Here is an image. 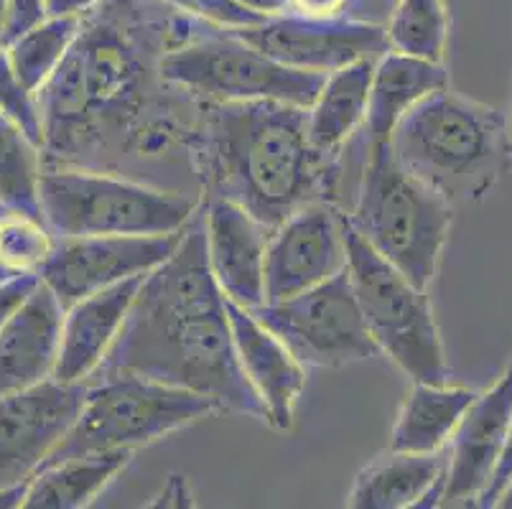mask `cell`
<instances>
[{
  "instance_id": "6da1fadb",
  "label": "cell",
  "mask_w": 512,
  "mask_h": 509,
  "mask_svg": "<svg viewBox=\"0 0 512 509\" xmlns=\"http://www.w3.org/2000/svg\"><path fill=\"white\" fill-rule=\"evenodd\" d=\"M100 372H136L186 387L214 400L222 413L268 423L237 362L225 296L209 270L202 219L186 224L171 258L143 278Z\"/></svg>"
},
{
  "instance_id": "7a4b0ae2",
  "label": "cell",
  "mask_w": 512,
  "mask_h": 509,
  "mask_svg": "<svg viewBox=\"0 0 512 509\" xmlns=\"http://www.w3.org/2000/svg\"><path fill=\"white\" fill-rule=\"evenodd\" d=\"M202 112L189 148L212 196L232 199L271 230L306 204L329 202L337 166L311 146L306 107L207 102Z\"/></svg>"
},
{
  "instance_id": "3957f363",
  "label": "cell",
  "mask_w": 512,
  "mask_h": 509,
  "mask_svg": "<svg viewBox=\"0 0 512 509\" xmlns=\"http://www.w3.org/2000/svg\"><path fill=\"white\" fill-rule=\"evenodd\" d=\"M388 146L400 166L451 204L490 194L512 158L505 115L449 87L411 107Z\"/></svg>"
},
{
  "instance_id": "277c9868",
  "label": "cell",
  "mask_w": 512,
  "mask_h": 509,
  "mask_svg": "<svg viewBox=\"0 0 512 509\" xmlns=\"http://www.w3.org/2000/svg\"><path fill=\"white\" fill-rule=\"evenodd\" d=\"M347 222L380 258L428 291L439 275L454 204L400 166L388 143H372Z\"/></svg>"
},
{
  "instance_id": "5b68a950",
  "label": "cell",
  "mask_w": 512,
  "mask_h": 509,
  "mask_svg": "<svg viewBox=\"0 0 512 509\" xmlns=\"http://www.w3.org/2000/svg\"><path fill=\"white\" fill-rule=\"evenodd\" d=\"M41 219L54 237L169 235L197 217V199L69 163H44Z\"/></svg>"
},
{
  "instance_id": "8992f818",
  "label": "cell",
  "mask_w": 512,
  "mask_h": 509,
  "mask_svg": "<svg viewBox=\"0 0 512 509\" xmlns=\"http://www.w3.org/2000/svg\"><path fill=\"white\" fill-rule=\"evenodd\" d=\"M87 385L74 426L44 461L72 459L102 451H133L151 446L197 420L222 413L220 405L186 387L166 385L136 372H100Z\"/></svg>"
},
{
  "instance_id": "52a82bcc",
  "label": "cell",
  "mask_w": 512,
  "mask_h": 509,
  "mask_svg": "<svg viewBox=\"0 0 512 509\" xmlns=\"http://www.w3.org/2000/svg\"><path fill=\"white\" fill-rule=\"evenodd\" d=\"M347 273L362 319L380 354H388L413 382H449L444 342L428 291L413 286L395 265L380 258L344 214Z\"/></svg>"
},
{
  "instance_id": "ba28073f",
  "label": "cell",
  "mask_w": 512,
  "mask_h": 509,
  "mask_svg": "<svg viewBox=\"0 0 512 509\" xmlns=\"http://www.w3.org/2000/svg\"><path fill=\"white\" fill-rule=\"evenodd\" d=\"M158 74L204 102L276 100L299 107H311L327 79V74L276 62L235 31L189 36L169 46L158 56Z\"/></svg>"
},
{
  "instance_id": "9c48e42d",
  "label": "cell",
  "mask_w": 512,
  "mask_h": 509,
  "mask_svg": "<svg viewBox=\"0 0 512 509\" xmlns=\"http://www.w3.org/2000/svg\"><path fill=\"white\" fill-rule=\"evenodd\" d=\"M250 311L291 349L306 370H339L380 357L362 319L347 268L299 296L260 303Z\"/></svg>"
},
{
  "instance_id": "30bf717a",
  "label": "cell",
  "mask_w": 512,
  "mask_h": 509,
  "mask_svg": "<svg viewBox=\"0 0 512 509\" xmlns=\"http://www.w3.org/2000/svg\"><path fill=\"white\" fill-rule=\"evenodd\" d=\"M184 230L169 235L57 237L54 250L36 275L67 308L120 280L156 270L179 247Z\"/></svg>"
},
{
  "instance_id": "8fae6325",
  "label": "cell",
  "mask_w": 512,
  "mask_h": 509,
  "mask_svg": "<svg viewBox=\"0 0 512 509\" xmlns=\"http://www.w3.org/2000/svg\"><path fill=\"white\" fill-rule=\"evenodd\" d=\"M235 34L286 67L319 74L337 72L355 62H377L390 49L385 26L347 16L281 13Z\"/></svg>"
},
{
  "instance_id": "7c38bea8",
  "label": "cell",
  "mask_w": 512,
  "mask_h": 509,
  "mask_svg": "<svg viewBox=\"0 0 512 509\" xmlns=\"http://www.w3.org/2000/svg\"><path fill=\"white\" fill-rule=\"evenodd\" d=\"M87 382L57 377L0 395V487L29 482L74 426Z\"/></svg>"
},
{
  "instance_id": "4fadbf2b",
  "label": "cell",
  "mask_w": 512,
  "mask_h": 509,
  "mask_svg": "<svg viewBox=\"0 0 512 509\" xmlns=\"http://www.w3.org/2000/svg\"><path fill=\"white\" fill-rule=\"evenodd\" d=\"M347 268L344 212L314 202L273 227L265 247L263 303L286 301Z\"/></svg>"
},
{
  "instance_id": "5bb4252c",
  "label": "cell",
  "mask_w": 512,
  "mask_h": 509,
  "mask_svg": "<svg viewBox=\"0 0 512 509\" xmlns=\"http://www.w3.org/2000/svg\"><path fill=\"white\" fill-rule=\"evenodd\" d=\"M512 428V359L490 390L477 392L446 454L444 504L474 507L490 484Z\"/></svg>"
},
{
  "instance_id": "9a60e30c",
  "label": "cell",
  "mask_w": 512,
  "mask_h": 509,
  "mask_svg": "<svg viewBox=\"0 0 512 509\" xmlns=\"http://www.w3.org/2000/svg\"><path fill=\"white\" fill-rule=\"evenodd\" d=\"M202 224L209 270L222 296L258 308L263 303L265 247L273 230L225 196H209Z\"/></svg>"
},
{
  "instance_id": "2e32d148",
  "label": "cell",
  "mask_w": 512,
  "mask_h": 509,
  "mask_svg": "<svg viewBox=\"0 0 512 509\" xmlns=\"http://www.w3.org/2000/svg\"><path fill=\"white\" fill-rule=\"evenodd\" d=\"M225 311L237 362L263 403L268 426L291 431L293 413L306 390V367L250 308L225 298Z\"/></svg>"
},
{
  "instance_id": "e0dca14e",
  "label": "cell",
  "mask_w": 512,
  "mask_h": 509,
  "mask_svg": "<svg viewBox=\"0 0 512 509\" xmlns=\"http://www.w3.org/2000/svg\"><path fill=\"white\" fill-rule=\"evenodd\" d=\"M146 275L120 280L64 308L62 339L54 377L62 382H87L100 372L123 329Z\"/></svg>"
},
{
  "instance_id": "ac0fdd59",
  "label": "cell",
  "mask_w": 512,
  "mask_h": 509,
  "mask_svg": "<svg viewBox=\"0 0 512 509\" xmlns=\"http://www.w3.org/2000/svg\"><path fill=\"white\" fill-rule=\"evenodd\" d=\"M64 306L39 278V286L0 329V395L26 390L54 377Z\"/></svg>"
},
{
  "instance_id": "d6986e66",
  "label": "cell",
  "mask_w": 512,
  "mask_h": 509,
  "mask_svg": "<svg viewBox=\"0 0 512 509\" xmlns=\"http://www.w3.org/2000/svg\"><path fill=\"white\" fill-rule=\"evenodd\" d=\"M449 87V72L444 62H431L423 56L400 54L388 49L372 67L370 97H367L365 135L367 146L388 143L395 125L423 97Z\"/></svg>"
},
{
  "instance_id": "ffe728a7",
  "label": "cell",
  "mask_w": 512,
  "mask_h": 509,
  "mask_svg": "<svg viewBox=\"0 0 512 509\" xmlns=\"http://www.w3.org/2000/svg\"><path fill=\"white\" fill-rule=\"evenodd\" d=\"M446 476V456L385 451L355 476L347 494V507L406 509L418 507L428 489Z\"/></svg>"
},
{
  "instance_id": "44dd1931",
  "label": "cell",
  "mask_w": 512,
  "mask_h": 509,
  "mask_svg": "<svg viewBox=\"0 0 512 509\" xmlns=\"http://www.w3.org/2000/svg\"><path fill=\"white\" fill-rule=\"evenodd\" d=\"M474 398L477 392L469 387L413 382V390L400 405L388 448L403 454H439L449 446Z\"/></svg>"
},
{
  "instance_id": "7402d4cb",
  "label": "cell",
  "mask_w": 512,
  "mask_h": 509,
  "mask_svg": "<svg viewBox=\"0 0 512 509\" xmlns=\"http://www.w3.org/2000/svg\"><path fill=\"white\" fill-rule=\"evenodd\" d=\"M375 62H355L329 72L319 95L306 107V130L321 156L337 158L347 140L365 125Z\"/></svg>"
},
{
  "instance_id": "603a6c76",
  "label": "cell",
  "mask_w": 512,
  "mask_h": 509,
  "mask_svg": "<svg viewBox=\"0 0 512 509\" xmlns=\"http://www.w3.org/2000/svg\"><path fill=\"white\" fill-rule=\"evenodd\" d=\"M133 451H102L46 464L31 476L26 509H82L95 502L125 471Z\"/></svg>"
},
{
  "instance_id": "cb8c5ba5",
  "label": "cell",
  "mask_w": 512,
  "mask_h": 509,
  "mask_svg": "<svg viewBox=\"0 0 512 509\" xmlns=\"http://www.w3.org/2000/svg\"><path fill=\"white\" fill-rule=\"evenodd\" d=\"M79 28H82V13L49 16L6 46L13 74L29 95H36V90L59 67L64 54L77 41Z\"/></svg>"
},
{
  "instance_id": "d4e9b609",
  "label": "cell",
  "mask_w": 512,
  "mask_h": 509,
  "mask_svg": "<svg viewBox=\"0 0 512 509\" xmlns=\"http://www.w3.org/2000/svg\"><path fill=\"white\" fill-rule=\"evenodd\" d=\"M44 156L36 140L0 107V204L41 219L39 176Z\"/></svg>"
},
{
  "instance_id": "484cf974",
  "label": "cell",
  "mask_w": 512,
  "mask_h": 509,
  "mask_svg": "<svg viewBox=\"0 0 512 509\" xmlns=\"http://www.w3.org/2000/svg\"><path fill=\"white\" fill-rule=\"evenodd\" d=\"M449 28L451 18L446 0H395L385 34L393 51L444 62Z\"/></svg>"
},
{
  "instance_id": "4316f807",
  "label": "cell",
  "mask_w": 512,
  "mask_h": 509,
  "mask_svg": "<svg viewBox=\"0 0 512 509\" xmlns=\"http://www.w3.org/2000/svg\"><path fill=\"white\" fill-rule=\"evenodd\" d=\"M57 237L44 219L6 209L0 214V263L13 273H39Z\"/></svg>"
},
{
  "instance_id": "83f0119b",
  "label": "cell",
  "mask_w": 512,
  "mask_h": 509,
  "mask_svg": "<svg viewBox=\"0 0 512 509\" xmlns=\"http://www.w3.org/2000/svg\"><path fill=\"white\" fill-rule=\"evenodd\" d=\"M158 3L214 28H227V31H240V28L258 26L260 21H265L263 16L240 6L237 0H158Z\"/></svg>"
},
{
  "instance_id": "f1b7e54d",
  "label": "cell",
  "mask_w": 512,
  "mask_h": 509,
  "mask_svg": "<svg viewBox=\"0 0 512 509\" xmlns=\"http://www.w3.org/2000/svg\"><path fill=\"white\" fill-rule=\"evenodd\" d=\"M0 107L21 125L31 140H36L41 146V123L39 112H36L34 95L23 90L18 84L16 74H13L11 62H8L6 46H0Z\"/></svg>"
},
{
  "instance_id": "f546056e",
  "label": "cell",
  "mask_w": 512,
  "mask_h": 509,
  "mask_svg": "<svg viewBox=\"0 0 512 509\" xmlns=\"http://www.w3.org/2000/svg\"><path fill=\"white\" fill-rule=\"evenodd\" d=\"M44 18H49L46 0H8V28H6V46L16 41L18 36L39 26Z\"/></svg>"
},
{
  "instance_id": "4dcf8cb0",
  "label": "cell",
  "mask_w": 512,
  "mask_h": 509,
  "mask_svg": "<svg viewBox=\"0 0 512 509\" xmlns=\"http://www.w3.org/2000/svg\"><path fill=\"white\" fill-rule=\"evenodd\" d=\"M36 286H39V275L36 273H18L0 283V329H3L8 316L26 301V296H29Z\"/></svg>"
},
{
  "instance_id": "1f68e13d",
  "label": "cell",
  "mask_w": 512,
  "mask_h": 509,
  "mask_svg": "<svg viewBox=\"0 0 512 509\" xmlns=\"http://www.w3.org/2000/svg\"><path fill=\"white\" fill-rule=\"evenodd\" d=\"M510 479H512V428H510V436H507L505 451H502V456H500V464H497L490 484H487V489H484L482 497L477 499V504H474V507H495L497 499H500V494L505 492V487L510 484Z\"/></svg>"
},
{
  "instance_id": "d6a6232c",
  "label": "cell",
  "mask_w": 512,
  "mask_h": 509,
  "mask_svg": "<svg viewBox=\"0 0 512 509\" xmlns=\"http://www.w3.org/2000/svg\"><path fill=\"white\" fill-rule=\"evenodd\" d=\"M148 507H194L192 489H189L186 476L171 474L169 479H166L161 494H158Z\"/></svg>"
},
{
  "instance_id": "836d02e7",
  "label": "cell",
  "mask_w": 512,
  "mask_h": 509,
  "mask_svg": "<svg viewBox=\"0 0 512 509\" xmlns=\"http://www.w3.org/2000/svg\"><path fill=\"white\" fill-rule=\"evenodd\" d=\"M352 0H291V11L299 16L311 18H337L347 16V8Z\"/></svg>"
},
{
  "instance_id": "e575fe53",
  "label": "cell",
  "mask_w": 512,
  "mask_h": 509,
  "mask_svg": "<svg viewBox=\"0 0 512 509\" xmlns=\"http://www.w3.org/2000/svg\"><path fill=\"white\" fill-rule=\"evenodd\" d=\"M237 3L263 18L281 16V13L291 11V0H237Z\"/></svg>"
},
{
  "instance_id": "d590c367",
  "label": "cell",
  "mask_w": 512,
  "mask_h": 509,
  "mask_svg": "<svg viewBox=\"0 0 512 509\" xmlns=\"http://www.w3.org/2000/svg\"><path fill=\"white\" fill-rule=\"evenodd\" d=\"M100 0H46L49 16H72V13H87Z\"/></svg>"
},
{
  "instance_id": "8d00e7d4",
  "label": "cell",
  "mask_w": 512,
  "mask_h": 509,
  "mask_svg": "<svg viewBox=\"0 0 512 509\" xmlns=\"http://www.w3.org/2000/svg\"><path fill=\"white\" fill-rule=\"evenodd\" d=\"M29 482H31V479H29ZM29 482L11 484V487H0V509L23 507V497H26Z\"/></svg>"
},
{
  "instance_id": "74e56055",
  "label": "cell",
  "mask_w": 512,
  "mask_h": 509,
  "mask_svg": "<svg viewBox=\"0 0 512 509\" xmlns=\"http://www.w3.org/2000/svg\"><path fill=\"white\" fill-rule=\"evenodd\" d=\"M8 28V0H0V46H6Z\"/></svg>"
},
{
  "instance_id": "f35d334b",
  "label": "cell",
  "mask_w": 512,
  "mask_h": 509,
  "mask_svg": "<svg viewBox=\"0 0 512 509\" xmlns=\"http://www.w3.org/2000/svg\"><path fill=\"white\" fill-rule=\"evenodd\" d=\"M495 507H505V509L512 507V479H510V484L505 487V492L500 494V499H497Z\"/></svg>"
},
{
  "instance_id": "ab89813d",
  "label": "cell",
  "mask_w": 512,
  "mask_h": 509,
  "mask_svg": "<svg viewBox=\"0 0 512 509\" xmlns=\"http://www.w3.org/2000/svg\"><path fill=\"white\" fill-rule=\"evenodd\" d=\"M11 275H18V273H13V270H8L6 265L0 263V283H3V280H8V278H11Z\"/></svg>"
},
{
  "instance_id": "60d3db41",
  "label": "cell",
  "mask_w": 512,
  "mask_h": 509,
  "mask_svg": "<svg viewBox=\"0 0 512 509\" xmlns=\"http://www.w3.org/2000/svg\"><path fill=\"white\" fill-rule=\"evenodd\" d=\"M3 212H6V207H3V204H0V214H3Z\"/></svg>"
},
{
  "instance_id": "b9f144b4",
  "label": "cell",
  "mask_w": 512,
  "mask_h": 509,
  "mask_svg": "<svg viewBox=\"0 0 512 509\" xmlns=\"http://www.w3.org/2000/svg\"><path fill=\"white\" fill-rule=\"evenodd\" d=\"M510 138H512V128H510Z\"/></svg>"
}]
</instances>
